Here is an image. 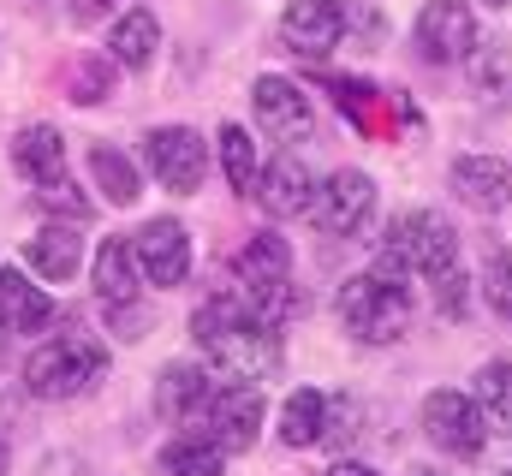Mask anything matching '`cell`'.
Returning <instances> with one entry per match:
<instances>
[{
    "label": "cell",
    "mask_w": 512,
    "mask_h": 476,
    "mask_svg": "<svg viewBox=\"0 0 512 476\" xmlns=\"http://www.w3.org/2000/svg\"><path fill=\"white\" fill-rule=\"evenodd\" d=\"M453 191H459V203H471L477 215H501L512 203V167L501 155H459V161H453Z\"/></svg>",
    "instance_id": "obj_19"
},
{
    "label": "cell",
    "mask_w": 512,
    "mask_h": 476,
    "mask_svg": "<svg viewBox=\"0 0 512 476\" xmlns=\"http://www.w3.org/2000/svg\"><path fill=\"white\" fill-rule=\"evenodd\" d=\"M256 203H262L268 221H298V215H310V203H316V173H310L298 155H274V161L262 167V179H256Z\"/></svg>",
    "instance_id": "obj_14"
},
{
    "label": "cell",
    "mask_w": 512,
    "mask_h": 476,
    "mask_svg": "<svg viewBox=\"0 0 512 476\" xmlns=\"http://www.w3.org/2000/svg\"><path fill=\"white\" fill-rule=\"evenodd\" d=\"M423 435H429L441 453H453V459H477L483 441H489V417H483V405H477L471 393L435 387V393L423 399Z\"/></svg>",
    "instance_id": "obj_8"
},
{
    "label": "cell",
    "mask_w": 512,
    "mask_h": 476,
    "mask_svg": "<svg viewBox=\"0 0 512 476\" xmlns=\"http://www.w3.org/2000/svg\"><path fill=\"white\" fill-rule=\"evenodd\" d=\"M24 262H30L36 280L66 286V280L84 268V233H78L72 221H48V227H36V233L24 238Z\"/></svg>",
    "instance_id": "obj_17"
},
{
    "label": "cell",
    "mask_w": 512,
    "mask_h": 476,
    "mask_svg": "<svg viewBox=\"0 0 512 476\" xmlns=\"http://www.w3.org/2000/svg\"><path fill=\"white\" fill-rule=\"evenodd\" d=\"M54 322V292L48 280L24 268H0V334H42Z\"/></svg>",
    "instance_id": "obj_16"
},
{
    "label": "cell",
    "mask_w": 512,
    "mask_h": 476,
    "mask_svg": "<svg viewBox=\"0 0 512 476\" xmlns=\"http://www.w3.org/2000/svg\"><path fill=\"white\" fill-rule=\"evenodd\" d=\"M346 24H352L346 0H286V12H280V36H286L298 54H328V48H340Z\"/></svg>",
    "instance_id": "obj_15"
},
{
    "label": "cell",
    "mask_w": 512,
    "mask_h": 476,
    "mask_svg": "<svg viewBox=\"0 0 512 476\" xmlns=\"http://www.w3.org/2000/svg\"><path fill=\"white\" fill-rule=\"evenodd\" d=\"M12 173L18 179H30L36 191H48V185H60L66 179V137H60V125H18V137H12Z\"/></svg>",
    "instance_id": "obj_18"
},
{
    "label": "cell",
    "mask_w": 512,
    "mask_h": 476,
    "mask_svg": "<svg viewBox=\"0 0 512 476\" xmlns=\"http://www.w3.org/2000/svg\"><path fill=\"white\" fill-rule=\"evenodd\" d=\"M131 250H137V268H143V286H185L191 274V233L179 215H149L137 233H131Z\"/></svg>",
    "instance_id": "obj_9"
},
{
    "label": "cell",
    "mask_w": 512,
    "mask_h": 476,
    "mask_svg": "<svg viewBox=\"0 0 512 476\" xmlns=\"http://www.w3.org/2000/svg\"><path fill=\"white\" fill-rule=\"evenodd\" d=\"M483 298L495 304V316L512 322V250H495L489 256V274H483Z\"/></svg>",
    "instance_id": "obj_28"
},
{
    "label": "cell",
    "mask_w": 512,
    "mask_h": 476,
    "mask_svg": "<svg viewBox=\"0 0 512 476\" xmlns=\"http://www.w3.org/2000/svg\"><path fill=\"white\" fill-rule=\"evenodd\" d=\"M108 6H114V0H72V18H78V24H96Z\"/></svg>",
    "instance_id": "obj_32"
},
{
    "label": "cell",
    "mask_w": 512,
    "mask_h": 476,
    "mask_svg": "<svg viewBox=\"0 0 512 476\" xmlns=\"http://www.w3.org/2000/svg\"><path fill=\"white\" fill-rule=\"evenodd\" d=\"M471 78H477V90H483V84L501 90V84H507V60H501L495 48H483V54H471Z\"/></svg>",
    "instance_id": "obj_31"
},
{
    "label": "cell",
    "mask_w": 512,
    "mask_h": 476,
    "mask_svg": "<svg viewBox=\"0 0 512 476\" xmlns=\"http://www.w3.org/2000/svg\"><path fill=\"white\" fill-rule=\"evenodd\" d=\"M376 215V179L364 167H340L316 185V203H310V221L322 227V238H358Z\"/></svg>",
    "instance_id": "obj_7"
},
{
    "label": "cell",
    "mask_w": 512,
    "mask_h": 476,
    "mask_svg": "<svg viewBox=\"0 0 512 476\" xmlns=\"http://www.w3.org/2000/svg\"><path fill=\"white\" fill-rule=\"evenodd\" d=\"M114 84H120V66H114V54H84V60L72 66V78H66V90H72V102H78V108L114 102Z\"/></svg>",
    "instance_id": "obj_27"
},
{
    "label": "cell",
    "mask_w": 512,
    "mask_h": 476,
    "mask_svg": "<svg viewBox=\"0 0 512 476\" xmlns=\"http://www.w3.org/2000/svg\"><path fill=\"white\" fill-rule=\"evenodd\" d=\"M209 399H215V381H209V369H197V363H167L161 381H155V411H161L167 423H197V417L209 411Z\"/></svg>",
    "instance_id": "obj_21"
},
{
    "label": "cell",
    "mask_w": 512,
    "mask_h": 476,
    "mask_svg": "<svg viewBox=\"0 0 512 476\" xmlns=\"http://www.w3.org/2000/svg\"><path fill=\"white\" fill-rule=\"evenodd\" d=\"M417 476H441V471H417Z\"/></svg>",
    "instance_id": "obj_36"
},
{
    "label": "cell",
    "mask_w": 512,
    "mask_h": 476,
    "mask_svg": "<svg viewBox=\"0 0 512 476\" xmlns=\"http://www.w3.org/2000/svg\"><path fill=\"white\" fill-rule=\"evenodd\" d=\"M108 54H114V66L120 72H149L155 66V54H161V18L149 12V6H131L114 18V30H108Z\"/></svg>",
    "instance_id": "obj_22"
},
{
    "label": "cell",
    "mask_w": 512,
    "mask_h": 476,
    "mask_svg": "<svg viewBox=\"0 0 512 476\" xmlns=\"http://www.w3.org/2000/svg\"><path fill=\"white\" fill-rule=\"evenodd\" d=\"M429 286H435V310H441V316H465V286H471V280H465L459 262H453L447 274H435Z\"/></svg>",
    "instance_id": "obj_29"
},
{
    "label": "cell",
    "mask_w": 512,
    "mask_h": 476,
    "mask_svg": "<svg viewBox=\"0 0 512 476\" xmlns=\"http://www.w3.org/2000/svg\"><path fill=\"white\" fill-rule=\"evenodd\" d=\"M233 274H239V292L280 328V316L292 304V244L262 227V233H251L233 250Z\"/></svg>",
    "instance_id": "obj_5"
},
{
    "label": "cell",
    "mask_w": 512,
    "mask_h": 476,
    "mask_svg": "<svg viewBox=\"0 0 512 476\" xmlns=\"http://www.w3.org/2000/svg\"><path fill=\"white\" fill-rule=\"evenodd\" d=\"M6 465H12V453H6V441H0V476H6Z\"/></svg>",
    "instance_id": "obj_34"
},
{
    "label": "cell",
    "mask_w": 512,
    "mask_h": 476,
    "mask_svg": "<svg viewBox=\"0 0 512 476\" xmlns=\"http://www.w3.org/2000/svg\"><path fill=\"white\" fill-rule=\"evenodd\" d=\"M328 476H376V471H370L364 459H334V471H328Z\"/></svg>",
    "instance_id": "obj_33"
},
{
    "label": "cell",
    "mask_w": 512,
    "mask_h": 476,
    "mask_svg": "<svg viewBox=\"0 0 512 476\" xmlns=\"http://www.w3.org/2000/svg\"><path fill=\"white\" fill-rule=\"evenodd\" d=\"M459 262V233H453V221L447 215H435V209H405V215H393L387 221V238L382 250H376V274L393 280V286H405L411 274H423V280H435V274H447Z\"/></svg>",
    "instance_id": "obj_2"
},
{
    "label": "cell",
    "mask_w": 512,
    "mask_h": 476,
    "mask_svg": "<svg viewBox=\"0 0 512 476\" xmlns=\"http://www.w3.org/2000/svg\"><path fill=\"white\" fill-rule=\"evenodd\" d=\"M102 375H108V352H102L96 340H84V334L42 340L36 352L24 357V387H30V399H42V405L84 399Z\"/></svg>",
    "instance_id": "obj_3"
},
{
    "label": "cell",
    "mask_w": 512,
    "mask_h": 476,
    "mask_svg": "<svg viewBox=\"0 0 512 476\" xmlns=\"http://www.w3.org/2000/svg\"><path fill=\"white\" fill-rule=\"evenodd\" d=\"M90 179H96V191L114 209H131L143 197V173H137V161H131L120 143H90Z\"/></svg>",
    "instance_id": "obj_24"
},
{
    "label": "cell",
    "mask_w": 512,
    "mask_h": 476,
    "mask_svg": "<svg viewBox=\"0 0 512 476\" xmlns=\"http://www.w3.org/2000/svg\"><path fill=\"white\" fill-rule=\"evenodd\" d=\"M42 209H48V215L60 209L66 221H84V215H90V197H78V185H72V179H60V185H48V191H42Z\"/></svg>",
    "instance_id": "obj_30"
},
{
    "label": "cell",
    "mask_w": 512,
    "mask_h": 476,
    "mask_svg": "<svg viewBox=\"0 0 512 476\" xmlns=\"http://www.w3.org/2000/svg\"><path fill=\"white\" fill-rule=\"evenodd\" d=\"M334 310H340V328H346L352 340H364V346H393V340H405V328H411V298H405V286L382 280L376 268L340 280Z\"/></svg>",
    "instance_id": "obj_4"
},
{
    "label": "cell",
    "mask_w": 512,
    "mask_h": 476,
    "mask_svg": "<svg viewBox=\"0 0 512 476\" xmlns=\"http://www.w3.org/2000/svg\"><path fill=\"white\" fill-rule=\"evenodd\" d=\"M155 476H227V447L203 423H179V435L155 453Z\"/></svg>",
    "instance_id": "obj_20"
},
{
    "label": "cell",
    "mask_w": 512,
    "mask_h": 476,
    "mask_svg": "<svg viewBox=\"0 0 512 476\" xmlns=\"http://www.w3.org/2000/svg\"><path fill=\"white\" fill-rule=\"evenodd\" d=\"M417 54L435 60V66L471 60L477 54V12L465 0H429L417 12Z\"/></svg>",
    "instance_id": "obj_11"
},
{
    "label": "cell",
    "mask_w": 512,
    "mask_h": 476,
    "mask_svg": "<svg viewBox=\"0 0 512 476\" xmlns=\"http://www.w3.org/2000/svg\"><path fill=\"white\" fill-rule=\"evenodd\" d=\"M251 108H256V125H262L268 137H304V131L316 125V108H310L304 84H292V78H280V72H262L251 84Z\"/></svg>",
    "instance_id": "obj_13"
},
{
    "label": "cell",
    "mask_w": 512,
    "mask_h": 476,
    "mask_svg": "<svg viewBox=\"0 0 512 476\" xmlns=\"http://www.w3.org/2000/svg\"><path fill=\"white\" fill-rule=\"evenodd\" d=\"M209 155H215V143L197 125H149V137H143V161H149L155 185L173 191V197H197L203 191Z\"/></svg>",
    "instance_id": "obj_6"
},
{
    "label": "cell",
    "mask_w": 512,
    "mask_h": 476,
    "mask_svg": "<svg viewBox=\"0 0 512 476\" xmlns=\"http://www.w3.org/2000/svg\"><path fill=\"white\" fill-rule=\"evenodd\" d=\"M328 423H334V399L322 387H292L286 405H280V441L286 447H316L328 441Z\"/></svg>",
    "instance_id": "obj_23"
},
{
    "label": "cell",
    "mask_w": 512,
    "mask_h": 476,
    "mask_svg": "<svg viewBox=\"0 0 512 476\" xmlns=\"http://www.w3.org/2000/svg\"><path fill=\"white\" fill-rule=\"evenodd\" d=\"M471 399L483 405L489 429L512 435V357H489V363L471 375Z\"/></svg>",
    "instance_id": "obj_25"
},
{
    "label": "cell",
    "mask_w": 512,
    "mask_h": 476,
    "mask_svg": "<svg viewBox=\"0 0 512 476\" xmlns=\"http://www.w3.org/2000/svg\"><path fill=\"white\" fill-rule=\"evenodd\" d=\"M262 417H268V399H262V387L256 381H233V387H215V399H209V411L197 417L227 453H251L256 435H262Z\"/></svg>",
    "instance_id": "obj_10"
},
{
    "label": "cell",
    "mask_w": 512,
    "mask_h": 476,
    "mask_svg": "<svg viewBox=\"0 0 512 476\" xmlns=\"http://www.w3.org/2000/svg\"><path fill=\"white\" fill-rule=\"evenodd\" d=\"M215 155H221V173L239 197H256V179H262V161H256V137L245 125H221L215 137Z\"/></svg>",
    "instance_id": "obj_26"
},
{
    "label": "cell",
    "mask_w": 512,
    "mask_h": 476,
    "mask_svg": "<svg viewBox=\"0 0 512 476\" xmlns=\"http://www.w3.org/2000/svg\"><path fill=\"white\" fill-rule=\"evenodd\" d=\"M483 6H507V0H483Z\"/></svg>",
    "instance_id": "obj_35"
},
{
    "label": "cell",
    "mask_w": 512,
    "mask_h": 476,
    "mask_svg": "<svg viewBox=\"0 0 512 476\" xmlns=\"http://www.w3.org/2000/svg\"><path fill=\"white\" fill-rule=\"evenodd\" d=\"M191 340L203 363L227 381H262L280 369V334L245 292H215L191 310Z\"/></svg>",
    "instance_id": "obj_1"
},
{
    "label": "cell",
    "mask_w": 512,
    "mask_h": 476,
    "mask_svg": "<svg viewBox=\"0 0 512 476\" xmlns=\"http://www.w3.org/2000/svg\"><path fill=\"white\" fill-rule=\"evenodd\" d=\"M90 286H96V304L102 310H131L137 292H143V268H137V250H131V233H108L96 244V262H90Z\"/></svg>",
    "instance_id": "obj_12"
}]
</instances>
